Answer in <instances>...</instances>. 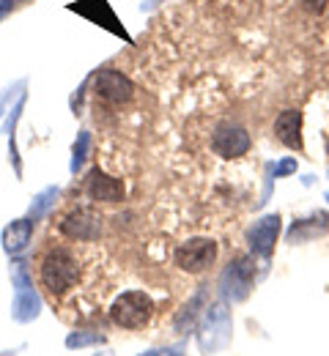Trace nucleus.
Listing matches in <instances>:
<instances>
[{
	"label": "nucleus",
	"mask_w": 329,
	"mask_h": 356,
	"mask_svg": "<svg viewBox=\"0 0 329 356\" xmlns=\"http://www.w3.org/2000/svg\"><path fill=\"white\" fill-rule=\"evenodd\" d=\"M80 277V266L69 250H49L42 258V285L52 296H63L69 288H74Z\"/></svg>",
	"instance_id": "f257e3e1"
},
{
	"label": "nucleus",
	"mask_w": 329,
	"mask_h": 356,
	"mask_svg": "<svg viewBox=\"0 0 329 356\" xmlns=\"http://www.w3.org/2000/svg\"><path fill=\"white\" fill-rule=\"evenodd\" d=\"M231 343V310L225 305H211L203 312L198 329V346L203 354H220Z\"/></svg>",
	"instance_id": "f03ea898"
},
{
	"label": "nucleus",
	"mask_w": 329,
	"mask_h": 356,
	"mask_svg": "<svg viewBox=\"0 0 329 356\" xmlns=\"http://www.w3.org/2000/svg\"><path fill=\"white\" fill-rule=\"evenodd\" d=\"M151 315H154V302L143 291H127V293H121L113 302V307H110L113 323H118L121 329H141V326H145L151 321Z\"/></svg>",
	"instance_id": "7ed1b4c3"
},
{
	"label": "nucleus",
	"mask_w": 329,
	"mask_h": 356,
	"mask_svg": "<svg viewBox=\"0 0 329 356\" xmlns=\"http://www.w3.org/2000/svg\"><path fill=\"white\" fill-rule=\"evenodd\" d=\"M11 280L17 285V299H14L11 315H14V321L28 323L42 312V299L33 291V282H31V274H28L25 264H11Z\"/></svg>",
	"instance_id": "20e7f679"
},
{
	"label": "nucleus",
	"mask_w": 329,
	"mask_h": 356,
	"mask_svg": "<svg viewBox=\"0 0 329 356\" xmlns=\"http://www.w3.org/2000/svg\"><path fill=\"white\" fill-rule=\"evenodd\" d=\"M217 261V241L211 238H189L176 250V266L187 274H200Z\"/></svg>",
	"instance_id": "39448f33"
},
{
	"label": "nucleus",
	"mask_w": 329,
	"mask_h": 356,
	"mask_svg": "<svg viewBox=\"0 0 329 356\" xmlns=\"http://www.w3.org/2000/svg\"><path fill=\"white\" fill-rule=\"evenodd\" d=\"M252 280H255V271H252V264L247 258H239L231 266L223 271V293L225 299L231 302H244L252 291Z\"/></svg>",
	"instance_id": "423d86ee"
},
{
	"label": "nucleus",
	"mask_w": 329,
	"mask_h": 356,
	"mask_svg": "<svg viewBox=\"0 0 329 356\" xmlns=\"http://www.w3.org/2000/svg\"><path fill=\"white\" fill-rule=\"evenodd\" d=\"M61 233L74 238V241H96L102 236V217L91 209H77L69 211L61 220Z\"/></svg>",
	"instance_id": "0eeeda50"
},
{
	"label": "nucleus",
	"mask_w": 329,
	"mask_h": 356,
	"mask_svg": "<svg viewBox=\"0 0 329 356\" xmlns=\"http://www.w3.org/2000/svg\"><path fill=\"white\" fill-rule=\"evenodd\" d=\"M96 96H102L104 102H113V104H121V102H129L135 96V86L129 77H124L121 72L115 69H104L99 72L94 80Z\"/></svg>",
	"instance_id": "6e6552de"
},
{
	"label": "nucleus",
	"mask_w": 329,
	"mask_h": 356,
	"mask_svg": "<svg viewBox=\"0 0 329 356\" xmlns=\"http://www.w3.org/2000/svg\"><path fill=\"white\" fill-rule=\"evenodd\" d=\"M278 236H280V217H278V214H266V217H261L258 222L250 227L247 241H250V250H252L255 255L269 258V255L275 252Z\"/></svg>",
	"instance_id": "1a4fd4ad"
},
{
	"label": "nucleus",
	"mask_w": 329,
	"mask_h": 356,
	"mask_svg": "<svg viewBox=\"0 0 329 356\" xmlns=\"http://www.w3.org/2000/svg\"><path fill=\"white\" fill-rule=\"evenodd\" d=\"M211 148L225 156V159H236V156H244L250 151V134L247 129L236 127V124H223L214 137H211Z\"/></svg>",
	"instance_id": "9d476101"
},
{
	"label": "nucleus",
	"mask_w": 329,
	"mask_h": 356,
	"mask_svg": "<svg viewBox=\"0 0 329 356\" xmlns=\"http://www.w3.org/2000/svg\"><path fill=\"white\" fill-rule=\"evenodd\" d=\"M88 195L94 200H102V203H118L124 197V184L96 168L88 176Z\"/></svg>",
	"instance_id": "9b49d317"
},
{
	"label": "nucleus",
	"mask_w": 329,
	"mask_h": 356,
	"mask_svg": "<svg viewBox=\"0 0 329 356\" xmlns=\"http://www.w3.org/2000/svg\"><path fill=\"white\" fill-rule=\"evenodd\" d=\"M275 134L282 145L288 148H302V113L299 110H282L275 121Z\"/></svg>",
	"instance_id": "f8f14e48"
},
{
	"label": "nucleus",
	"mask_w": 329,
	"mask_h": 356,
	"mask_svg": "<svg viewBox=\"0 0 329 356\" xmlns=\"http://www.w3.org/2000/svg\"><path fill=\"white\" fill-rule=\"evenodd\" d=\"M31 236H33V222L25 217V220H14L3 230V250L8 255H19L28 250L31 244Z\"/></svg>",
	"instance_id": "ddd939ff"
},
{
	"label": "nucleus",
	"mask_w": 329,
	"mask_h": 356,
	"mask_svg": "<svg viewBox=\"0 0 329 356\" xmlns=\"http://www.w3.org/2000/svg\"><path fill=\"white\" fill-rule=\"evenodd\" d=\"M83 3H88V6H94L96 11H88L86 17H91L94 22H99V25H104L107 31H113V33H118V36H124L127 39V31L118 25V19H115V14L110 11V6L104 3V0H83Z\"/></svg>",
	"instance_id": "4468645a"
},
{
	"label": "nucleus",
	"mask_w": 329,
	"mask_h": 356,
	"mask_svg": "<svg viewBox=\"0 0 329 356\" xmlns=\"http://www.w3.org/2000/svg\"><path fill=\"white\" fill-rule=\"evenodd\" d=\"M58 195H61V189L58 186H47L45 192H39L36 197H33V203H31V211H28V220L31 222H39L45 214H47L49 209L55 206V200H58Z\"/></svg>",
	"instance_id": "2eb2a0df"
},
{
	"label": "nucleus",
	"mask_w": 329,
	"mask_h": 356,
	"mask_svg": "<svg viewBox=\"0 0 329 356\" xmlns=\"http://www.w3.org/2000/svg\"><path fill=\"white\" fill-rule=\"evenodd\" d=\"M88 148H91V134L80 132L77 140H74V148H72V173H77L88 156Z\"/></svg>",
	"instance_id": "dca6fc26"
},
{
	"label": "nucleus",
	"mask_w": 329,
	"mask_h": 356,
	"mask_svg": "<svg viewBox=\"0 0 329 356\" xmlns=\"http://www.w3.org/2000/svg\"><path fill=\"white\" fill-rule=\"evenodd\" d=\"M104 337L99 332H72L66 337V346L69 348H86V346H102Z\"/></svg>",
	"instance_id": "f3484780"
},
{
	"label": "nucleus",
	"mask_w": 329,
	"mask_h": 356,
	"mask_svg": "<svg viewBox=\"0 0 329 356\" xmlns=\"http://www.w3.org/2000/svg\"><path fill=\"white\" fill-rule=\"evenodd\" d=\"M296 170V159H282L280 165H275V178H282V176H288V173H294Z\"/></svg>",
	"instance_id": "a211bd4d"
},
{
	"label": "nucleus",
	"mask_w": 329,
	"mask_h": 356,
	"mask_svg": "<svg viewBox=\"0 0 329 356\" xmlns=\"http://www.w3.org/2000/svg\"><path fill=\"white\" fill-rule=\"evenodd\" d=\"M302 3H305V8H307V11H313V14H321V11L327 8L329 0H302Z\"/></svg>",
	"instance_id": "6ab92c4d"
},
{
	"label": "nucleus",
	"mask_w": 329,
	"mask_h": 356,
	"mask_svg": "<svg viewBox=\"0 0 329 356\" xmlns=\"http://www.w3.org/2000/svg\"><path fill=\"white\" fill-rule=\"evenodd\" d=\"M11 8H14V0H0V17H3V14H8Z\"/></svg>",
	"instance_id": "aec40b11"
},
{
	"label": "nucleus",
	"mask_w": 329,
	"mask_h": 356,
	"mask_svg": "<svg viewBox=\"0 0 329 356\" xmlns=\"http://www.w3.org/2000/svg\"><path fill=\"white\" fill-rule=\"evenodd\" d=\"M162 356H182L179 351H162Z\"/></svg>",
	"instance_id": "412c9836"
},
{
	"label": "nucleus",
	"mask_w": 329,
	"mask_h": 356,
	"mask_svg": "<svg viewBox=\"0 0 329 356\" xmlns=\"http://www.w3.org/2000/svg\"><path fill=\"white\" fill-rule=\"evenodd\" d=\"M327 200H329V192H327Z\"/></svg>",
	"instance_id": "4be33fe9"
}]
</instances>
